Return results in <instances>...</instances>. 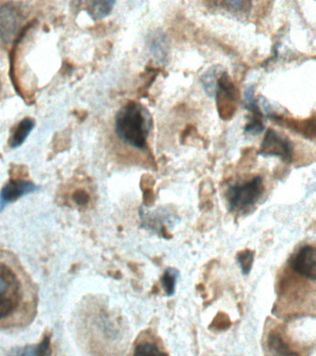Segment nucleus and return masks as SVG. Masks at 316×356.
Listing matches in <instances>:
<instances>
[{"mask_svg":"<svg viewBox=\"0 0 316 356\" xmlns=\"http://www.w3.org/2000/svg\"><path fill=\"white\" fill-rule=\"evenodd\" d=\"M35 122L32 118H24L22 120L17 127L13 134L12 138H10V147L13 149H18L24 143L26 138H28L30 133L34 129Z\"/></svg>","mask_w":316,"mask_h":356,"instance_id":"9d476101","label":"nucleus"},{"mask_svg":"<svg viewBox=\"0 0 316 356\" xmlns=\"http://www.w3.org/2000/svg\"><path fill=\"white\" fill-rule=\"evenodd\" d=\"M291 268L307 280H316V250L310 245H305L290 260Z\"/></svg>","mask_w":316,"mask_h":356,"instance_id":"0eeeda50","label":"nucleus"},{"mask_svg":"<svg viewBox=\"0 0 316 356\" xmlns=\"http://www.w3.org/2000/svg\"><path fill=\"white\" fill-rule=\"evenodd\" d=\"M24 22V13L20 8L7 3L0 7V40L10 43L18 35Z\"/></svg>","mask_w":316,"mask_h":356,"instance_id":"423d86ee","label":"nucleus"},{"mask_svg":"<svg viewBox=\"0 0 316 356\" xmlns=\"http://www.w3.org/2000/svg\"><path fill=\"white\" fill-rule=\"evenodd\" d=\"M262 117L259 115H253L245 127V132L251 134V135H258L265 130V125L262 121Z\"/></svg>","mask_w":316,"mask_h":356,"instance_id":"a211bd4d","label":"nucleus"},{"mask_svg":"<svg viewBox=\"0 0 316 356\" xmlns=\"http://www.w3.org/2000/svg\"><path fill=\"white\" fill-rule=\"evenodd\" d=\"M74 200L77 204L84 206L88 204V202H90V196H88L87 192L84 191H77L76 193L74 194Z\"/></svg>","mask_w":316,"mask_h":356,"instance_id":"6ab92c4d","label":"nucleus"},{"mask_svg":"<svg viewBox=\"0 0 316 356\" xmlns=\"http://www.w3.org/2000/svg\"><path fill=\"white\" fill-rule=\"evenodd\" d=\"M152 117L140 103L129 102L115 117V132L124 143L143 149L151 132Z\"/></svg>","mask_w":316,"mask_h":356,"instance_id":"f03ea898","label":"nucleus"},{"mask_svg":"<svg viewBox=\"0 0 316 356\" xmlns=\"http://www.w3.org/2000/svg\"><path fill=\"white\" fill-rule=\"evenodd\" d=\"M38 186L28 181L10 180L0 192V211L6 205L26 196L27 194L38 191Z\"/></svg>","mask_w":316,"mask_h":356,"instance_id":"6e6552de","label":"nucleus"},{"mask_svg":"<svg viewBox=\"0 0 316 356\" xmlns=\"http://www.w3.org/2000/svg\"><path fill=\"white\" fill-rule=\"evenodd\" d=\"M217 70L212 68L204 74L201 78V83L203 85L204 90L207 92L209 96H215L216 90V83H217Z\"/></svg>","mask_w":316,"mask_h":356,"instance_id":"dca6fc26","label":"nucleus"},{"mask_svg":"<svg viewBox=\"0 0 316 356\" xmlns=\"http://www.w3.org/2000/svg\"><path fill=\"white\" fill-rule=\"evenodd\" d=\"M115 1H91L88 3V13L94 21H99L109 15L110 11L113 10Z\"/></svg>","mask_w":316,"mask_h":356,"instance_id":"ddd939ff","label":"nucleus"},{"mask_svg":"<svg viewBox=\"0 0 316 356\" xmlns=\"http://www.w3.org/2000/svg\"><path fill=\"white\" fill-rule=\"evenodd\" d=\"M180 277L178 270L174 267H168L163 273L160 283H162L163 291L166 296L171 297L176 293V284Z\"/></svg>","mask_w":316,"mask_h":356,"instance_id":"4468645a","label":"nucleus"},{"mask_svg":"<svg viewBox=\"0 0 316 356\" xmlns=\"http://www.w3.org/2000/svg\"><path fill=\"white\" fill-rule=\"evenodd\" d=\"M226 7H229L233 10H240L243 8L244 2L242 1H227L224 3Z\"/></svg>","mask_w":316,"mask_h":356,"instance_id":"aec40b11","label":"nucleus"},{"mask_svg":"<svg viewBox=\"0 0 316 356\" xmlns=\"http://www.w3.org/2000/svg\"><path fill=\"white\" fill-rule=\"evenodd\" d=\"M134 356H163L156 345L149 342L138 344L134 350Z\"/></svg>","mask_w":316,"mask_h":356,"instance_id":"f3484780","label":"nucleus"},{"mask_svg":"<svg viewBox=\"0 0 316 356\" xmlns=\"http://www.w3.org/2000/svg\"><path fill=\"white\" fill-rule=\"evenodd\" d=\"M149 46L154 58L159 61H165L167 58L168 43L166 36L162 33H155L149 38Z\"/></svg>","mask_w":316,"mask_h":356,"instance_id":"f8f14e48","label":"nucleus"},{"mask_svg":"<svg viewBox=\"0 0 316 356\" xmlns=\"http://www.w3.org/2000/svg\"><path fill=\"white\" fill-rule=\"evenodd\" d=\"M260 154L265 157H278L285 163H290L293 158L292 142L284 134L270 128L266 131L260 145Z\"/></svg>","mask_w":316,"mask_h":356,"instance_id":"39448f33","label":"nucleus"},{"mask_svg":"<svg viewBox=\"0 0 316 356\" xmlns=\"http://www.w3.org/2000/svg\"><path fill=\"white\" fill-rule=\"evenodd\" d=\"M268 347L274 356H299L287 343L279 333H271L268 339Z\"/></svg>","mask_w":316,"mask_h":356,"instance_id":"9b49d317","label":"nucleus"},{"mask_svg":"<svg viewBox=\"0 0 316 356\" xmlns=\"http://www.w3.org/2000/svg\"><path fill=\"white\" fill-rule=\"evenodd\" d=\"M51 337L45 336L40 343L15 348L10 350L8 356H51Z\"/></svg>","mask_w":316,"mask_h":356,"instance_id":"1a4fd4ad","label":"nucleus"},{"mask_svg":"<svg viewBox=\"0 0 316 356\" xmlns=\"http://www.w3.org/2000/svg\"><path fill=\"white\" fill-rule=\"evenodd\" d=\"M265 191L263 180L260 177L238 182L230 186L227 191V202L230 210L242 211L253 207Z\"/></svg>","mask_w":316,"mask_h":356,"instance_id":"7ed1b4c3","label":"nucleus"},{"mask_svg":"<svg viewBox=\"0 0 316 356\" xmlns=\"http://www.w3.org/2000/svg\"><path fill=\"white\" fill-rule=\"evenodd\" d=\"M35 292L15 259L0 252V327H15L32 318Z\"/></svg>","mask_w":316,"mask_h":356,"instance_id":"f257e3e1","label":"nucleus"},{"mask_svg":"<svg viewBox=\"0 0 316 356\" xmlns=\"http://www.w3.org/2000/svg\"><path fill=\"white\" fill-rule=\"evenodd\" d=\"M255 252L251 250H245L237 255V261L244 275H249L254 263Z\"/></svg>","mask_w":316,"mask_h":356,"instance_id":"2eb2a0df","label":"nucleus"},{"mask_svg":"<svg viewBox=\"0 0 316 356\" xmlns=\"http://www.w3.org/2000/svg\"><path fill=\"white\" fill-rule=\"evenodd\" d=\"M215 97L219 116L224 121L231 119L237 111L240 92L226 72L220 74L218 78Z\"/></svg>","mask_w":316,"mask_h":356,"instance_id":"20e7f679","label":"nucleus"},{"mask_svg":"<svg viewBox=\"0 0 316 356\" xmlns=\"http://www.w3.org/2000/svg\"><path fill=\"white\" fill-rule=\"evenodd\" d=\"M0 90H1V80H0Z\"/></svg>","mask_w":316,"mask_h":356,"instance_id":"412c9836","label":"nucleus"}]
</instances>
